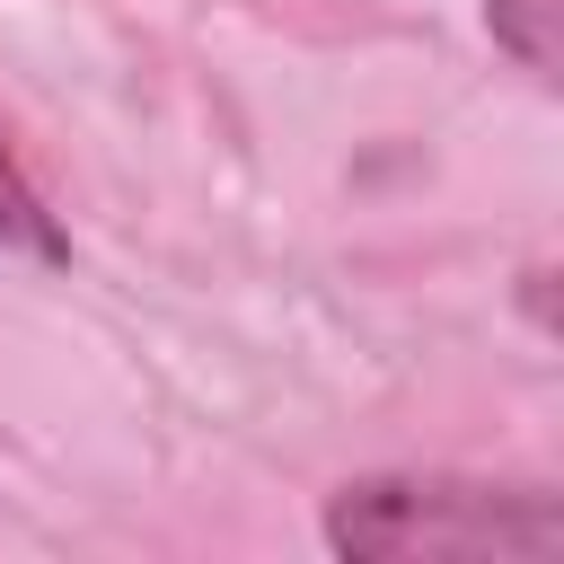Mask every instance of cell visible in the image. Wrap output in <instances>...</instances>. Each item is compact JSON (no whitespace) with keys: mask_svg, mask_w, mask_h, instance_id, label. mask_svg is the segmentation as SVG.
<instances>
[{"mask_svg":"<svg viewBox=\"0 0 564 564\" xmlns=\"http://www.w3.org/2000/svg\"><path fill=\"white\" fill-rule=\"evenodd\" d=\"M326 546L352 564H555L564 502L476 476H352L326 494Z\"/></svg>","mask_w":564,"mask_h":564,"instance_id":"1","label":"cell"},{"mask_svg":"<svg viewBox=\"0 0 564 564\" xmlns=\"http://www.w3.org/2000/svg\"><path fill=\"white\" fill-rule=\"evenodd\" d=\"M0 247H9V256H35V264H62V256H70L62 220L44 212V194L26 185L18 150H9V132H0Z\"/></svg>","mask_w":564,"mask_h":564,"instance_id":"2","label":"cell"},{"mask_svg":"<svg viewBox=\"0 0 564 564\" xmlns=\"http://www.w3.org/2000/svg\"><path fill=\"white\" fill-rule=\"evenodd\" d=\"M485 26L529 79H555V0H485Z\"/></svg>","mask_w":564,"mask_h":564,"instance_id":"3","label":"cell"}]
</instances>
